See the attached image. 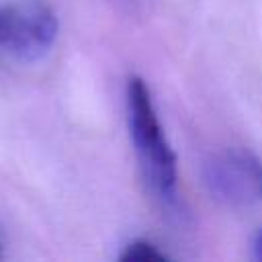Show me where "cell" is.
Returning <instances> with one entry per match:
<instances>
[{"instance_id": "obj_5", "label": "cell", "mask_w": 262, "mask_h": 262, "mask_svg": "<svg viewBox=\"0 0 262 262\" xmlns=\"http://www.w3.org/2000/svg\"><path fill=\"white\" fill-rule=\"evenodd\" d=\"M254 254H256L258 260H262V229L258 231V235L254 239Z\"/></svg>"}, {"instance_id": "obj_1", "label": "cell", "mask_w": 262, "mask_h": 262, "mask_svg": "<svg viewBox=\"0 0 262 262\" xmlns=\"http://www.w3.org/2000/svg\"><path fill=\"white\" fill-rule=\"evenodd\" d=\"M127 119L143 178L160 196L172 199L178 178L176 154L158 121L149 86L139 76H131L127 82Z\"/></svg>"}, {"instance_id": "obj_2", "label": "cell", "mask_w": 262, "mask_h": 262, "mask_svg": "<svg viewBox=\"0 0 262 262\" xmlns=\"http://www.w3.org/2000/svg\"><path fill=\"white\" fill-rule=\"evenodd\" d=\"M57 37L55 12L43 0L0 6V47L23 61L41 59Z\"/></svg>"}, {"instance_id": "obj_4", "label": "cell", "mask_w": 262, "mask_h": 262, "mask_svg": "<svg viewBox=\"0 0 262 262\" xmlns=\"http://www.w3.org/2000/svg\"><path fill=\"white\" fill-rule=\"evenodd\" d=\"M121 262H168L170 258L147 239H135L125 246L119 256Z\"/></svg>"}, {"instance_id": "obj_3", "label": "cell", "mask_w": 262, "mask_h": 262, "mask_svg": "<svg viewBox=\"0 0 262 262\" xmlns=\"http://www.w3.org/2000/svg\"><path fill=\"white\" fill-rule=\"evenodd\" d=\"M203 182L227 207L256 205L262 201V160L246 147H227L205 162Z\"/></svg>"}]
</instances>
